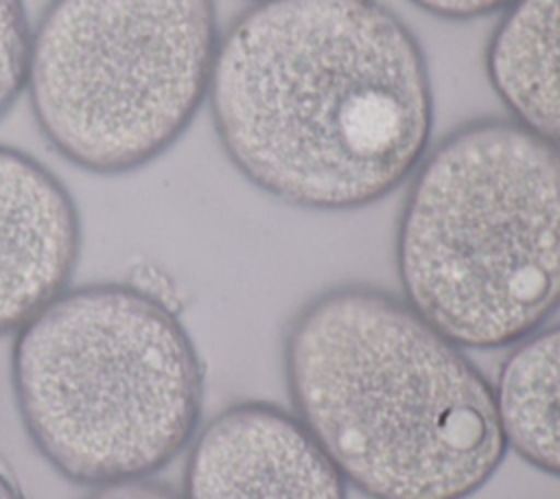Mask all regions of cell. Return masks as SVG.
Instances as JSON below:
<instances>
[{
	"label": "cell",
	"mask_w": 560,
	"mask_h": 499,
	"mask_svg": "<svg viewBox=\"0 0 560 499\" xmlns=\"http://www.w3.org/2000/svg\"><path fill=\"white\" fill-rule=\"evenodd\" d=\"M206 98L241 175L306 210L383 199L433 127L424 53L378 0H258L219 37Z\"/></svg>",
	"instance_id": "cell-1"
},
{
	"label": "cell",
	"mask_w": 560,
	"mask_h": 499,
	"mask_svg": "<svg viewBox=\"0 0 560 499\" xmlns=\"http://www.w3.org/2000/svg\"><path fill=\"white\" fill-rule=\"evenodd\" d=\"M284 374L298 418L370 499H468L508 451L490 381L383 289L341 285L306 302Z\"/></svg>",
	"instance_id": "cell-2"
},
{
	"label": "cell",
	"mask_w": 560,
	"mask_h": 499,
	"mask_svg": "<svg viewBox=\"0 0 560 499\" xmlns=\"http://www.w3.org/2000/svg\"><path fill=\"white\" fill-rule=\"evenodd\" d=\"M396 230L405 302L462 348L523 341L560 309V149L512 118L444 136Z\"/></svg>",
	"instance_id": "cell-3"
},
{
	"label": "cell",
	"mask_w": 560,
	"mask_h": 499,
	"mask_svg": "<svg viewBox=\"0 0 560 499\" xmlns=\"http://www.w3.org/2000/svg\"><path fill=\"white\" fill-rule=\"evenodd\" d=\"M11 374L26 433L74 484L147 479L201 414L195 344L171 302L136 282L61 291L18 328Z\"/></svg>",
	"instance_id": "cell-4"
},
{
	"label": "cell",
	"mask_w": 560,
	"mask_h": 499,
	"mask_svg": "<svg viewBox=\"0 0 560 499\" xmlns=\"http://www.w3.org/2000/svg\"><path fill=\"white\" fill-rule=\"evenodd\" d=\"M217 44L212 0H52L31 33L37 127L88 173L142 169L192 123Z\"/></svg>",
	"instance_id": "cell-5"
},
{
	"label": "cell",
	"mask_w": 560,
	"mask_h": 499,
	"mask_svg": "<svg viewBox=\"0 0 560 499\" xmlns=\"http://www.w3.org/2000/svg\"><path fill=\"white\" fill-rule=\"evenodd\" d=\"M184 499H346V479L298 416L245 401L199 431Z\"/></svg>",
	"instance_id": "cell-6"
},
{
	"label": "cell",
	"mask_w": 560,
	"mask_h": 499,
	"mask_svg": "<svg viewBox=\"0 0 560 499\" xmlns=\"http://www.w3.org/2000/svg\"><path fill=\"white\" fill-rule=\"evenodd\" d=\"M79 252L81 221L68 188L39 160L0 144V335L66 291Z\"/></svg>",
	"instance_id": "cell-7"
},
{
	"label": "cell",
	"mask_w": 560,
	"mask_h": 499,
	"mask_svg": "<svg viewBox=\"0 0 560 499\" xmlns=\"http://www.w3.org/2000/svg\"><path fill=\"white\" fill-rule=\"evenodd\" d=\"M488 81L512 120L560 149V0H516L486 44Z\"/></svg>",
	"instance_id": "cell-8"
},
{
	"label": "cell",
	"mask_w": 560,
	"mask_h": 499,
	"mask_svg": "<svg viewBox=\"0 0 560 499\" xmlns=\"http://www.w3.org/2000/svg\"><path fill=\"white\" fill-rule=\"evenodd\" d=\"M494 396L508 449L560 477V324L516 344L499 370Z\"/></svg>",
	"instance_id": "cell-9"
},
{
	"label": "cell",
	"mask_w": 560,
	"mask_h": 499,
	"mask_svg": "<svg viewBox=\"0 0 560 499\" xmlns=\"http://www.w3.org/2000/svg\"><path fill=\"white\" fill-rule=\"evenodd\" d=\"M31 31L22 0H0V118L26 85Z\"/></svg>",
	"instance_id": "cell-10"
},
{
	"label": "cell",
	"mask_w": 560,
	"mask_h": 499,
	"mask_svg": "<svg viewBox=\"0 0 560 499\" xmlns=\"http://www.w3.org/2000/svg\"><path fill=\"white\" fill-rule=\"evenodd\" d=\"M418 9L444 20H475L505 11L516 0H409Z\"/></svg>",
	"instance_id": "cell-11"
},
{
	"label": "cell",
	"mask_w": 560,
	"mask_h": 499,
	"mask_svg": "<svg viewBox=\"0 0 560 499\" xmlns=\"http://www.w3.org/2000/svg\"><path fill=\"white\" fill-rule=\"evenodd\" d=\"M88 499H182L173 488L151 481V479H131L109 486H98Z\"/></svg>",
	"instance_id": "cell-12"
},
{
	"label": "cell",
	"mask_w": 560,
	"mask_h": 499,
	"mask_svg": "<svg viewBox=\"0 0 560 499\" xmlns=\"http://www.w3.org/2000/svg\"><path fill=\"white\" fill-rule=\"evenodd\" d=\"M0 499H24L18 486L7 477V473L0 468Z\"/></svg>",
	"instance_id": "cell-13"
}]
</instances>
